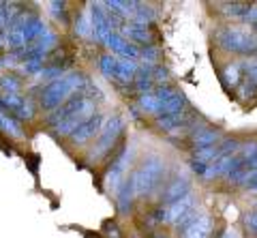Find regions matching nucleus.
Here are the masks:
<instances>
[{"instance_id": "obj_33", "label": "nucleus", "mask_w": 257, "mask_h": 238, "mask_svg": "<svg viewBox=\"0 0 257 238\" xmlns=\"http://www.w3.org/2000/svg\"><path fill=\"white\" fill-rule=\"evenodd\" d=\"M221 238H240V234L236 232V229H231V227H229V229H225Z\"/></svg>"}, {"instance_id": "obj_29", "label": "nucleus", "mask_w": 257, "mask_h": 238, "mask_svg": "<svg viewBox=\"0 0 257 238\" xmlns=\"http://www.w3.org/2000/svg\"><path fill=\"white\" fill-rule=\"evenodd\" d=\"M47 9L52 11V18L60 20V18H64V11H67V3H50Z\"/></svg>"}, {"instance_id": "obj_25", "label": "nucleus", "mask_w": 257, "mask_h": 238, "mask_svg": "<svg viewBox=\"0 0 257 238\" xmlns=\"http://www.w3.org/2000/svg\"><path fill=\"white\" fill-rule=\"evenodd\" d=\"M0 90L3 94H22V82L15 75H3L0 77Z\"/></svg>"}, {"instance_id": "obj_31", "label": "nucleus", "mask_w": 257, "mask_h": 238, "mask_svg": "<svg viewBox=\"0 0 257 238\" xmlns=\"http://www.w3.org/2000/svg\"><path fill=\"white\" fill-rule=\"evenodd\" d=\"M242 20L248 22V24H257V5H255V7H248Z\"/></svg>"}, {"instance_id": "obj_19", "label": "nucleus", "mask_w": 257, "mask_h": 238, "mask_svg": "<svg viewBox=\"0 0 257 238\" xmlns=\"http://www.w3.org/2000/svg\"><path fill=\"white\" fill-rule=\"evenodd\" d=\"M116 208L120 212H128L133 206V200H135V193H133V185L131 180H124L122 185H120V189L116 191Z\"/></svg>"}, {"instance_id": "obj_28", "label": "nucleus", "mask_w": 257, "mask_h": 238, "mask_svg": "<svg viewBox=\"0 0 257 238\" xmlns=\"http://www.w3.org/2000/svg\"><path fill=\"white\" fill-rule=\"evenodd\" d=\"M242 69L246 71V75H248V79L257 86V58H251L248 62H242Z\"/></svg>"}, {"instance_id": "obj_8", "label": "nucleus", "mask_w": 257, "mask_h": 238, "mask_svg": "<svg viewBox=\"0 0 257 238\" xmlns=\"http://www.w3.org/2000/svg\"><path fill=\"white\" fill-rule=\"evenodd\" d=\"M88 9H90V15H92V37L103 45L111 33H116L120 22L114 13H109L105 9L103 3H92V5H88Z\"/></svg>"}, {"instance_id": "obj_22", "label": "nucleus", "mask_w": 257, "mask_h": 238, "mask_svg": "<svg viewBox=\"0 0 257 238\" xmlns=\"http://www.w3.org/2000/svg\"><path fill=\"white\" fill-rule=\"evenodd\" d=\"M75 35L82 37V39L92 37V15H90V11H82L77 15V20H75Z\"/></svg>"}, {"instance_id": "obj_24", "label": "nucleus", "mask_w": 257, "mask_h": 238, "mask_svg": "<svg viewBox=\"0 0 257 238\" xmlns=\"http://www.w3.org/2000/svg\"><path fill=\"white\" fill-rule=\"evenodd\" d=\"M216 157H221L219 146H202V148H193V159L199 163H212Z\"/></svg>"}, {"instance_id": "obj_17", "label": "nucleus", "mask_w": 257, "mask_h": 238, "mask_svg": "<svg viewBox=\"0 0 257 238\" xmlns=\"http://www.w3.org/2000/svg\"><path fill=\"white\" fill-rule=\"evenodd\" d=\"M191 140L195 148H202V146H219L221 142V133L212 129V127H202V129H195L191 133Z\"/></svg>"}, {"instance_id": "obj_26", "label": "nucleus", "mask_w": 257, "mask_h": 238, "mask_svg": "<svg viewBox=\"0 0 257 238\" xmlns=\"http://www.w3.org/2000/svg\"><path fill=\"white\" fill-rule=\"evenodd\" d=\"M238 97L242 99V101H248V99L257 97V86H255V84H253L248 77L240 82V86H238Z\"/></svg>"}, {"instance_id": "obj_32", "label": "nucleus", "mask_w": 257, "mask_h": 238, "mask_svg": "<svg viewBox=\"0 0 257 238\" xmlns=\"http://www.w3.org/2000/svg\"><path fill=\"white\" fill-rule=\"evenodd\" d=\"M242 187H246V189H248V191H251V193H257V172H255L253 176H251V178H248V180L244 182Z\"/></svg>"}, {"instance_id": "obj_23", "label": "nucleus", "mask_w": 257, "mask_h": 238, "mask_svg": "<svg viewBox=\"0 0 257 238\" xmlns=\"http://www.w3.org/2000/svg\"><path fill=\"white\" fill-rule=\"evenodd\" d=\"M138 107L142 109L144 114L148 116H159V101L155 97V92H146V94H140L138 97Z\"/></svg>"}, {"instance_id": "obj_21", "label": "nucleus", "mask_w": 257, "mask_h": 238, "mask_svg": "<svg viewBox=\"0 0 257 238\" xmlns=\"http://www.w3.org/2000/svg\"><path fill=\"white\" fill-rule=\"evenodd\" d=\"M0 129H3L7 136H11L15 140H20L24 136V131H22V125L18 123V118L15 116H9L5 112V109H0Z\"/></svg>"}, {"instance_id": "obj_12", "label": "nucleus", "mask_w": 257, "mask_h": 238, "mask_svg": "<svg viewBox=\"0 0 257 238\" xmlns=\"http://www.w3.org/2000/svg\"><path fill=\"white\" fill-rule=\"evenodd\" d=\"M103 125H105V116H103L101 112L92 114L90 118H88V121H84V123L73 131V136L69 138L71 144H73V146H84V144H88V142H94L96 138H99Z\"/></svg>"}, {"instance_id": "obj_6", "label": "nucleus", "mask_w": 257, "mask_h": 238, "mask_svg": "<svg viewBox=\"0 0 257 238\" xmlns=\"http://www.w3.org/2000/svg\"><path fill=\"white\" fill-rule=\"evenodd\" d=\"M138 62L135 60H124V58H118V56H111V54H103L99 56V71L107 79L116 82L120 86H126L133 82L135 73H138Z\"/></svg>"}, {"instance_id": "obj_11", "label": "nucleus", "mask_w": 257, "mask_h": 238, "mask_svg": "<svg viewBox=\"0 0 257 238\" xmlns=\"http://www.w3.org/2000/svg\"><path fill=\"white\" fill-rule=\"evenodd\" d=\"M155 97L159 101V116L163 114H182L184 107H187V99L178 88H172V86H157L155 90ZM157 116V118H159Z\"/></svg>"}, {"instance_id": "obj_34", "label": "nucleus", "mask_w": 257, "mask_h": 238, "mask_svg": "<svg viewBox=\"0 0 257 238\" xmlns=\"http://www.w3.org/2000/svg\"><path fill=\"white\" fill-rule=\"evenodd\" d=\"M0 50H7V33L0 30Z\"/></svg>"}, {"instance_id": "obj_20", "label": "nucleus", "mask_w": 257, "mask_h": 238, "mask_svg": "<svg viewBox=\"0 0 257 238\" xmlns=\"http://www.w3.org/2000/svg\"><path fill=\"white\" fill-rule=\"evenodd\" d=\"M155 123H157L159 129H163L167 133H174L187 123V116H184V112L182 114H163V116L155 118Z\"/></svg>"}, {"instance_id": "obj_10", "label": "nucleus", "mask_w": 257, "mask_h": 238, "mask_svg": "<svg viewBox=\"0 0 257 238\" xmlns=\"http://www.w3.org/2000/svg\"><path fill=\"white\" fill-rule=\"evenodd\" d=\"M131 157H133V148L131 146H122L118 150V155L114 157V161H111L109 170L105 174V189L109 193H114L120 189V185L126 180V170H128V163H131Z\"/></svg>"}, {"instance_id": "obj_1", "label": "nucleus", "mask_w": 257, "mask_h": 238, "mask_svg": "<svg viewBox=\"0 0 257 238\" xmlns=\"http://www.w3.org/2000/svg\"><path fill=\"white\" fill-rule=\"evenodd\" d=\"M92 114H96L94 101L86 92H79L75 97H71L69 101H64L58 109L50 112V116L45 118V125L50 127L56 136L71 138L77 127L84 121H88Z\"/></svg>"}, {"instance_id": "obj_30", "label": "nucleus", "mask_w": 257, "mask_h": 238, "mask_svg": "<svg viewBox=\"0 0 257 238\" xmlns=\"http://www.w3.org/2000/svg\"><path fill=\"white\" fill-rule=\"evenodd\" d=\"M242 221H244V227L248 232L257 236V212H248V215H244Z\"/></svg>"}, {"instance_id": "obj_3", "label": "nucleus", "mask_w": 257, "mask_h": 238, "mask_svg": "<svg viewBox=\"0 0 257 238\" xmlns=\"http://www.w3.org/2000/svg\"><path fill=\"white\" fill-rule=\"evenodd\" d=\"M165 176V161L157 155H150L148 159H144L142 165L131 174V185L135 197H144L155 193L161 187V180Z\"/></svg>"}, {"instance_id": "obj_7", "label": "nucleus", "mask_w": 257, "mask_h": 238, "mask_svg": "<svg viewBox=\"0 0 257 238\" xmlns=\"http://www.w3.org/2000/svg\"><path fill=\"white\" fill-rule=\"evenodd\" d=\"M193 210H197V200L193 193H189L176 202L161 204L155 212V219H157V223H163V225H178Z\"/></svg>"}, {"instance_id": "obj_2", "label": "nucleus", "mask_w": 257, "mask_h": 238, "mask_svg": "<svg viewBox=\"0 0 257 238\" xmlns=\"http://www.w3.org/2000/svg\"><path fill=\"white\" fill-rule=\"evenodd\" d=\"M88 79L82 73H67L54 82H47L45 86H41L39 90V105H41L45 112H54L58 109L64 101H69L75 92L86 90Z\"/></svg>"}, {"instance_id": "obj_15", "label": "nucleus", "mask_w": 257, "mask_h": 238, "mask_svg": "<svg viewBox=\"0 0 257 238\" xmlns=\"http://www.w3.org/2000/svg\"><path fill=\"white\" fill-rule=\"evenodd\" d=\"M189 193H191V180L187 176H178V178H174L163 191V202L170 204V202L180 200V197L189 195Z\"/></svg>"}, {"instance_id": "obj_27", "label": "nucleus", "mask_w": 257, "mask_h": 238, "mask_svg": "<svg viewBox=\"0 0 257 238\" xmlns=\"http://www.w3.org/2000/svg\"><path fill=\"white\" fill-rule=\"evenodd\" d=\"M13 114L18 116V118H22V121H30V118L35 116V103H32L30 99H26V97H24V101L20 103V107L15 109Z\"/></svg>"}, {"instance_id": "obj_18", "label": "nucleus", "mask_w": 257, "mask_h": 238, "mask_svg": "<svg viewBox=\"0 0 257 238\" xmlns=\"http://www.w3.org/2000/svg\"><path fill=\"white\" fill-rule=\"evenodd\" d=\"M242 73H244V69H242V62H229V65H225L223 71H221V79H223V84L231 86V88H238L240 82H242Z\"/></svg>"}, {"instance_id": "obj_4", "label": "nucleus", "mask_w": 257, "mask_h": 238, "mask_svg": "<svg viewBox=\"0 0 257 238\" xmlns=\"http://www.w3.org/2000/svg\"><path fill=\"white\" fill-rule=\"evenodd\" d=\"M216 45L223 52L236 54V56H253L257 54V35L240 26H225L214 35Z\"/></svg>"}, {"instance_id": "obj_14", "label": "nucleus", "mask_w": 257, "mask_h": 238, "mask_svg": "<svg viewBox=\"0 0 257 238\" xmlns=\"http://www.w3.org/2000/svg\"><path fill=\"white\" fill-rule=\"evenodd\" d=\"M120 35H122L126 41L131 43H150V33H148V26H142V24H135V22H122L120 24Z\"/></svg>"}, {"instance_id": "obj_9", "label": "nucleus", "mask_w": 257, "mask_h": 238, "mask_svg": "<svg viewBox=\"0 0 257 238\" xmlns=\"http://www.w3.org/2000/svg\"><path fill=\"white\" fill-rule=\"evenodd\" d=\"M182 238H210L212 234V219L206 210H193L191 215H187L178 225Z\"/></svg>"}, {"instance_id": "obj_16", "label": "nucleus", "mask_w": 257, "mask_h": 238, "mask_svg": "<svg viewBox=\"0 0 257 238\" xmlns=\"http://www.w3.org/2000/svg\"><path fill=\"white\" fill-rule=\"evenodd\" d=\"M133 86L140 94H146L152 92V86H155V67L150 65H140L138 67V73L133 77Z\"/></svg>"}, {"instance_id": "obj_13", "label": "nucleus", "mask_w": 257, "mask_h": 238, "mask_svg": "<svg viewBox=\"0 0 257 238\" xmlns=\"http://www.w3.org/2000/svg\"><path fill=\"white\" fill-rule=\"evenodd\" d=\"M103 47H107V54L111 56H118V58H124V60H140V47L126 41V39L120 35V33H111L107 37V41L103 43Z\"/></svg>"}, {"instance_id": "obj_5", "label": "nucleus", "mask_w": 257, "mask_h": 238, "mask_svg": "<svg viewBox=\"0 0 257 238\" xmlns=\"http://www.w3.org/2000/svg\"><path fill=\"white\" fill-rule=\"evenodd\" d=\"M122 131H124V118L120 114L105 118V125H103L99 138L94 140V144L88 150V163H96V161H101V159H105L107 155H111V150L116 148L118 140L122 138Z\"/></svg>"}]
</instances>
